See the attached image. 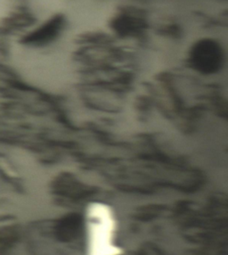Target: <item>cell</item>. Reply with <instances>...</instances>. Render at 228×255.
Returning a JSON list of instances; mask_svg holds the SVG:
<instances>
[{
	"mask_svg": "<svg viewBox=\"0 0 228 255\" xmlns=\"http://www.w3.org/2000/svg\"><path fill=\"white\" fill-rule=\"evenodd\" d=\"M85 255H122L118 242V220L114 208L92 202L85 209Z\"/></svg>",
	"mask_w": 228,
	"mask_h": 255,
	"instance_id": "1",
	"label": "cell"
},
{
	"mask_svg": "<svg viewBox=\"0 0 228 255\" xmlns=\"http://www.w3.org/2000/svg\"><path fill=\"white\" fill-rule=\"evenodd\" d=\"M219 59L220 53L212 45H203L197 51V61L200 64H203L204 66L203 68H212L213 66L215 68Z\"/></svg>",
	"mask_w": 228,
	"mask_h": 255,
	"instance_id": "2",
	"label": "cell"
}]
</instances>
